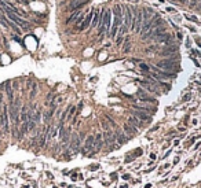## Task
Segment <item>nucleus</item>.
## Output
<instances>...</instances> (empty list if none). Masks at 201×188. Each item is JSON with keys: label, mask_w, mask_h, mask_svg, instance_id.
Segmentation results:
<instances>
[{"label": "nucleus", "mask_w": 201, "mask_h": 188, "mask_svg": "<svg viewBox=\"0 0 201 188\" xmlns=\"http://www.w3.org/2000/svg\"><path fill=\"white\" fill-rule=\"evenodd\" d=\"M157 67L161 69L162 71H167V73H175L176 70H179L178 67V62L175 59H162L160 62H157Z\"/></svg>", "instance_id": "f257e3e1"}, {"label": "nucleus", "mask_w": 201, "mask_h": 188, "mask_svg": "<svg viewBox=\"0 0 201 188\" xmlns=\"http://www.w3.org/2000/svg\"><path fill=\"white\" fill-rule=\"evenodd\" d=\"M0 124H1V126H3L4 133H8V131H10V124H8V109H7V106L3 107V113H1V115H0Z\"/></svg>", "instance_id": "f03ea898"}, {"label": "nucleus", "mask_w": 201, "mask_h": 188, "mask_svg": "<svg viewBox=\"0 0 201 188\" xmlns=\"http://www.w3.org/2000/svg\"><path fill=\"white\" fill-rule=\"evenodd\" d=\"M19 99L14 100V103L11 102V109H10V117L15 122V125L18 124V117H19Z\"/></svg>", "instance_id": "7ed1b4c3"}, {"label": "nucleus", "mask_w": 201, "mask_h": 188, "mask_svg": "<svg viewBox=\"0 0 201 188\" xmlns=\"http://www.w3.org/2000/svg\"><path fill=\"white\" fill-rule=\"evenodd\" d=\"M102 137H103V143L109 146V150L112 151V146H113V143L116 140V137H114V133L112 132V131H105L103 133H102Z\"/></svg>", "instance_id": "20e7f679"}, {"label": "nucleus", "mask_w": 201, "mask_h": 188, "mask_svg": "<svg viewBox=\"0 0 201 188\" xmlns=\"http://www.w3.org/2000/svg\"><path fill=\"white\" fill-rule=\"evenodd\" d=\"M134 15H135V32L140 33V28L143 24V13L139 10H134Z\"/></svg>", "instance_id": "39448f33"}, {"label": "nucleus", "mask_w": 201, "mask_h": 188, "mask_svg": "<svg viewBox=\"0 0 201 188\" xmlns=\"http://www.w3.org/2000/svg\"><path fill=\"white\" fill-rule=\"evenodd\" d=\"M132 115L134 117H136L139 121L142 122H150L152 121V117H150V114H147L145 111H139V110H132Z\"/></svg>", "instance_id": "423d86ee"}, {"label": "nucleus", "mask_w": 201, "mask_h": 188, "mask_svg": "<svg viewBox=\"0 0 201 188\" xmlns=\"http://www.w3.org/2000/svg\"><path fill=\"white\" fill-rule=\"evenodd\" d=\"M179 51V47L178 46H175V44H172V46H168V47H165L162 51H160V55L161 56H172V55H175L176 52Z\"/></svg>", "instance_id": "0eeeda50"}, {"label": "nucleus", "mask_w": 201, "mask_h": 188, "mask_svg": "<svg viewBox=\"0 0 201 188\" xmlns=\"http://www.w3.org/2000/svg\"><path fill=\"white\" fill-rule=\"evenodd\" d=\"M94 139H95V136H88L87 139H85V143H84V147H83V154H87V152H93L94 151Z\"/></svg>", "instance_id": "6e6552de"}, {"label": "nucleus", "mask_w": 201, "mask_h": 188, "mask_svg": "<svg viewBox=\"0 0 201 188\" xmlns=\"http://www.w3.org/2000/svg\"><path fill=\"white\" fill-rule=\"evenodd\" d=\"M156 41L157 43H164V44H168V46H172V43H174V37L168 34V33H164V34H160V36H157L156 37Z\"/></svg>", "instance_id": "1a4fd4ad"}, {"label": "nucleus", "mask_w": 201, "mask_h": 188, "mask_svg": "<svg viewBox=\"0 0 201 188\" xmlns=\"http://www.w3.org/2000/svg\"><path fill=\"white\" fill-rule=\"evenodd\" d=\"M93 16H94V13H88L87 15L84 16V19H83V22L79 25V30H84V29H87L88 26H90V24L93 22Z\"/></svg>", "instance_id": "9d476101"}, {"label": "nucleus", "mask_w": 201, "mask_h": 188, "mask_svg": "<svg viewBox=\"0 0 201 188\" xmlns=\"http://www.w3.org/2000/svg\"><path fill=\"white\" fill-rule=\"evenodd\" d=\"M88 3H90V0H73V1L70 3L69 10L70 11H77L79 8H81L83 6L88 4Z\"/></svg>", "instance_id": "9b49d317"}, {"label": "nucleus", "mask_w": 201, "mask_h": 188, "mask_svg": "<svg viewBox=\"0 0 201 188\" xmlns=\"http://www.w3.org/2000/svg\"><path fill=\"white\" fill-rule=\"evenodd\" d=\"M102 146H103V137H102V133H97L95 139H94V151L93 152H98Z\"/></svg>", "instance_id": "f8f14e48"}, {"label": "nucleus", "mask_w": 201, "mask_h": 188, "mask_svg": "<svg viewBox=\"0 0 201 188\" xmlns=\"http://www.w3.org/2000/svg\"><path fill=\"white\" fill-rule=\"evenodd\" d=\"M80 139L77 137V135L73 133L72 135V141H70V150L73 151V152H77L79 148H80Z\"/></svg>", "instance_id": "ddd939ff"}, {"label": "nucleus", "mask_w": 201, "mask_h": 188, "mask_svg": "<svg viewBox=\"0 0 201 188\" xmlns=\"http://www.w3.org/2000/svg\"><path fill=\"white\" fill-rule=\"evenodd\" d=\"M135 18V15H132V11L130 7L125 8V18H124V21H125V26L127 28H131L132 26V19Z\"/></svg>", "instance_id": "4468645a"}, {"label": "nucleus", "mask_w": 201, "mask_h": 188, "mask_svg": "<svg viewBox=\"0 0 201 188\" xmlns=\"http://www.w3.org/2000/svg\"><path fill=\"white\" fill-rule=\"evenodd\" d=\"M123 131H124V133L128 135V136H136V135H138V129L134 128V126H131L130 124H124Z\"/></svg>", "instance_id": "2eb2a0df"}, {"label": "nucleus", "mask_w": 201, "mask_h": 188, "mask_svg": "<svg viewBox=\"0 0 201 188\" xmlns=\"http://www.w3.org/2000/svg\"><path fill=\"white\" fill-rule=\"evenodd\" d=\"M138 98H139L142 102H149V103H157L156 102V99L153 98H150L146 92H143V91H138Z\"/></svg>", "instance_id": "dca6fc26"}, {"label": "nucleus", "mask_w": 201, "mask_h": 188, "mask_svg": "<svg viewBox=\"0 0 201 188\" xmlns=\"http://www.w3.org/2000/svg\"><path fill=\"white\" fill-rule=\"evenodd\" d=\"M114 137H116V140H117V144H124V143L128 141V137L125 136V133L120 132V131H117L116 133H114Z\"/></svg>", "instance_id": "f3484780"}, {"label": "nucleus", "mask_w": 201, "mask_h": 188, "mask_svg": "<svg viewBox=\"0 0 201 188\" xmlns=\"http://www.w3.org/2000/svg\"><path fill=\"white\" fill-rule=\"evenodd\" d=\"M128 124H130L131 126H134V128H136V129H139V128H142V126H143V122H142V121H139L136 117H134V115L128 118Z\"/></svg>", "instance_id": "a211bd4d"}, {"label": "nucleus", "mask_w": 201, "mask_h": 188, "mask_svg": "<svg viewBox=\"0 0 201 188\" xmlns=\"http://www.w3.org/2000/svg\"><path fill=\"white\" fill-rule=\"evenodd\" d=\"M4 86H6V92H7V96H8V99H10V102H13V99H14V96H13V89H11V82H10V81H7V82L4 84Z\"/></svg>", "instance_id": "6ab92c4d"}, {"label": "nucleus", "mask_w": 201, "mask_h": 188, "mask_svg": "<svg viewBox=\"0 0 201 188\" xmlns=\"http://www.w3.org/2000/svg\"><path fill=\"white\" fill-rule=\"evenodd\" d=\"M81 14H83V13H81L80 10H77V11H75V13L72 14V16H70V18H68V21H66V22H68V24H72L73 21H77L79 18H80V15H81Z\"/></svg>", "instance_id": "aec40b11"}, {"label": "nucleus", "mask_w": 201, "mask_h": 188, "mask_svg": "<svg viewBox=\"0 0 201 188\" xmlns=\"http://www.w3.org/2000/svg\"><path fill=\"white\" fill-rule=\"evenodd\" d=\"M99 18H100V14L98 11H94V16H93V22H91V26L95 28L97 25L99 24Z\"/></svg>", "instance_id": "412c9836"}, {"label": "nucleus", "mask_w": 201, "mask_h": 188, "mask_svg": "<svg viewBox=\"0 0 201 188\" xmlns=\"http://www.w3.org/2000/svg\"><path fill=\"white\" fill-rule=\"evenodd\" d=\"M51 106H53V109L50 110V111H48V113H47V114H44V121H46V122H48V121H50V119H51V117H53V114H54L55 104H54V103H53V104H51Z\"/></svg>", "instance_id": "4be33fe9"}, {"label": "nucleus", "mask_w": 201, "mask_h": 188, "mask_svg": "<svg viewBox=\"0 0 201 188\" xmlns=\"http://www.w3.org/2000/svg\"><path fill=\"white\" fill-rule=\"evenodd\" d=\"M197 1H198V0H187L189 8H196V6H197Z\"/></svg>", "instance_id": "5701e85b"}, {"label": "nucleus", "mask_w": 201, "mask_h": 188, "mask_svg": "<svg viewBox=\"0 0 201 188\" xmlns=\"http://www.w3.org/2000/svg\"><path fill=\"white\" fill-rule=\"evenodd\" d=\"M130 49H131V44H130V41L127 40V41H125V44H124L123 51H124V52H130Z\"/></svg>", "instance_id": "b1692460"}, {"label": "nucleus", "mask_w": 201, "mask_h": 188, "mask_svg": "<svg viewBox=\"0 0 201 188\" xmlns=\"http://www.w3.org/2000/svg\"><path fill=\"white\" fill-rule=\"evenodd\" d=\"M102 126H103V131H110V125L106 121H102Z\"/></svg>", "instance_id": "393cba45"}, {"label": "nucleus", "mask_w": 201, "mask_h": 188, "mask_svg": "<svg viewBox=\"0 0 201 188\" xmlns=\"http://www.w3.org/2000/svg\"><path fill=\"white\" fill-rule=\"evenodd\" d=\"M75 111H76V107H70V110H69V113H68V118H72V115L75 114Z\"/></svg>", "instance_id": "a878e982"}, {"label": "nucleus", "mask_w": 201, "mask_h": 188, "mask_svg": "<svg viewBox=\"0 0 201 188\" xmlns=\"http://www.w3.org/2000/svg\"><path fill=\"white\" fill-rule=\"evenodd\" d=\"M105 117H106V119H108V121H109V124H110V125H112V126H114V128H116V122H114V121L112 119V117H109V115H105Z\"/></svg>", "instance_id": "bb28decb"}, {"label": "nucleus", "mask_w": 201, "mask_h": 188, "mask_svg": "<svg viewBox=\"0 0 201 188\" xmlns=\"http://www.w3.org/2000/svg\"><path fill=\"white\" fill-rule=\"evenodd\" d=\"M127 29H128V28H127V26H125V25H121V26H120V34H121V36H123L124 33H125V32H127Z\"/></svg>", "instance_id": "cd10ccee"}, {"label": "nucleus", "mask_w": 201, "mask_h": 188, "mask_svg": "<svg viewBox=\"0 0 201 188\" xmlns=\"http://www.w3.org/2000/svg\"><path fill=\"white\" fill-rule=\"evenodd\" d=\"M36 88H37V85L33 84V88H32V92H31V99H33V96L36 95Z\"/></svg>", "instance_id": "c85d7f7f"}, {"label": "nucleus", "mask_w": 201, "mask_h": 188, "mask_svg": "<svg viewBox=\"0 0 201 188\" xmlns=\"http://www.w3.org/2000/svg\"><path fill=\"white\" fill-rule=\"evenodd\" d=\"M139 67H140V69H142L143 71H149V66H147V65H145V63H140Z\"/></svg>", "instance_id": "c756f323"}, {"label": "nucleus", "mask_w": 201, "mask_h": 188, "mask_svg": "<svg viewBox=\"0 0 201 188\" xmlns=\"http://www.w3.org/2000/svg\"><path fill=\"white\" fill-rule=\"evenodd\" d=\"M196 8H197L198 11H201V0H198V1H197V6H196Z\"/></svg>", "instance_id": "7c9ffc66"}, {"label": "nucleus", "mask_w": 201, "mask_h": 188, "mask_svg": "<svg viewBox=\"0 0 201 188\" xmlns=\"http://www.w3.org/2000/svg\"><path fill=\"white\" fill-rule=\"evenodd\" d=\"M187 19H190V21H193V22H198V21L196 19V16H187Z\"/></svg>", "instance_id": "2f4dec72"}, {"label": "nucleus", "mask_w": 201, "mask_h": 188, "mask_svg": "<svg viewBox=\"0 0 201 188\" xmlns=\"http://www.w3.org/2000/svg\"><path fill=\"white\" fill-rule=\"evenodd\" d=\"M121 41H123V36H121V34H120V37H118V39H117V44H118V46H120V44H121Z\"/></svg>", "instance_id": "473e14b6"}, {"label": "nucleus", "mask_w": 201, "mask_h": 188, "mask_svg": "<svg viewBox=\"0 0 201 188\" xmlns=\"http://www.w3.org/2000/svg\"><path fill=\"white\" fill-rule=\"evenodd\" d=\"M170 154H171V150H170V151H167V152H165V155L162 157V159H164V158H167V157H168V155H170Z\"/></svg>", "instance_id": "72a5a7b5"}, {"label": "nucleus", "mask_w": 201, "mask_h": 188, "mask_svg": "<svg viewBox=\"0 0 201 188\" xmlns=\"http://www.w3.org/2000/svg\"><path fill=\"white\" fill-rule=\"evenodd\" d=\"M123 179H125V180H127V179H130V174H124Z\"/></svg>", "instance_id": "f704fd0d"}, {"label": "nucleus", "mask_w": 201, "mask_h": 188, "mask_svg": "<svg viewBox=\"0 0 201 188\" xmlns=\"http://www.w3.org/2000/svg\"><path fill=\"white\" fill-rule=\"evenodd\" d=\"M187 99H190V95H186L185 98H183V100H187Z\"/></svg>", "instance_id": "c9c22d12"}, {"label": "nucleus", "mask_w": 201, "mask_h": 188, "mask_svg": "<svg viewBox=\"0 0 201 188\" xmlns=\"http://www.w3.org/2000/svg\"><path fill=\"white\" fill-rule=\"evenodd\" d=\"M150 158H152V159H156V154H150Z\"/></svg>", "instance_id": "e433bc0d"}, {"label": "nucleus", "mask_w": 201, "mask_h": 188, "mask_svg": "<svg viewBox=\"0 0 201 188\" xmlns=\"http://www.w3.org/2000/svg\"><path fill=\"white\" fill-rule=\"evenodd\" d=\"M121 188H127V185H123V187H121Z\"/></svg>", "instance_id": "4c0bfd02"}]
</instances>
